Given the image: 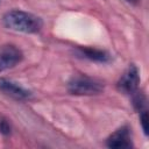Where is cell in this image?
Masks as SVG:
<instances>
[{"label": "cell", "instance_id": "cell-1", "mask_svg": "<svg viewBox=\"0 0 149 149\" xmlns=\"http://www.w3.org/2000/svg\"><path fill=\"white\" fill-rule=\"evenodd\" d=\"M2 22L8 29L24 34L37 33L43 26V22L38 16L20 9L7 12L2 17Z\"/></svg>", "mask_w": 149, "mask_h": 149}, {"label": "cell", "instance_id": "cell-2", "mask_svg": "<svg viewBox=\"0 0 149 149\" xmlns=\"http://www.w3.org/2000/svg\"><path fill=\"white\" fill-rule=\"evenodd\" d=\"M68 90L74 95H95L104 91V85L93 78L78 76L69 81Z\"/></svg>", "mask_w": 149, "mask_h": 149}, {"label": "cell", "instance_id": "cell-3", "mask_svg": "<svg viewBox=\"0 0 149 149\" xmlns=\"http://www.w3.org/2000/svg\"><path fill=\"white\" fill-rule=\"evenodd\" d=\"M23 58L22 51L13 45V44H5L0 47V72L9 70L19 64Z\"/></svg>", "mask_w": 149, "mask_h": 149}, {"label": "cell", "instance_id": "cell-4", "mask_svg": "<svg viewBox=\"0 0 149 149\" xmlns=\"http://www.w3.org/2000/svg\"><path fill=\"white\" fill-rule=\"evenodd\" d=\"M139 84H140L139 69L134 64H132L119 79L118 88L126 94H133L137 90Z\"/></svg>", "mask_w": 149, "mask_h": 149}, {"label": "cell", "instance_id": "cell-5", "mask_svg": "<svg viewBox=\"0 0 149 149\" xmlns=\"http://www.w3.org/2000/svg\"><path fill=\"white\" fill-rule=\"evenodd\" d=\"M0 91L15 100L23 101L29 100L31 98V92L29 90L7 78H0Z\"/></svg>", "mask_w": 149, "mask_h": 149}, {"label": "cell", "instance_id": "cell-6", "mask_svg": "<svg viewBox=\"0 0 149 149\" xmlns=\"http://www.w3.org/2000/svg\"><path fill=\"white\" fill-rule=\"evenodd\" d=\"M107 146L109 148H130L132 139H130V130L127 126L119 128L107 139Z\"/></svg>", "mask_w": 149, "mask_h": 149}, {"label": "cell", "instance_id": "cell-7", "mask_svg": "<svg viewBox=\"0 0 149 149\" xmlns=\"http://www.w3.org/2000/svg\"><path fill=\"white\" fill-rule=\"evenodd\" d=\"M80 52L88 59L93 62H99V63H107L111 61V55L100 49H94V48H80Z\"/></svg>", "mask_w": 149, "mask_h": 149}, {"label": "cell", "instance_id": "cell-8", "mask_svg": "<svg viewBox=\"0 0 149 149\" xmlns=\"http://www.w3.org/2000/svg\"><path fill=\"white\" fill-rule=\"evenodd\" d=\"M134 106H135V108L137 109V111H143V108H144V106H146V99H144V97H143V94H136L135 97H134Z\"/></svg>", "mask_w": 149, "mask_h": 149}, {"label": "cell", "instance_id": "cell-9", "mask_svg": "<svg viewBox=\"0 0 149 149\" xmlns=\"http://www.w3.org/2000/svg\"><path fill=\"white\" fill-rule=\"evenodd\" d=\"M140 123H141V127H142V130H143L144 135H148V114H147L146 111H141Z\"/></svg>", "mask_w": 149, "mask_h": 149}, {"label": "cell", "instance_id": "cell-10", "mask_svg": "<svg viewBox=\"0 0 149 149\" xmlns=\"http://www.w3.org/2000/svg\"><path fill=\"white\" fill-rule=\"evenodd\" d=\"M0 132L3 135H8L10 133V126H9L8 121L5 120V119H1L0 120Z\"/></svg>", "mask_w": 149, "mask_h": 149}, {"label": "cell", "instance_id": "cell-11", "mask_svg": "<svg viewBox=\"0 0 149 149\" xmlns=\"http://www.w3.org/2000/svg\"><path fill=\"white\" fill-rule=\"evenodd\" d=\"M127 1H129V2H136L137 0H127Z\"/></svg>", "mask_w": 149, "mask_h": 149}]
</instances>
